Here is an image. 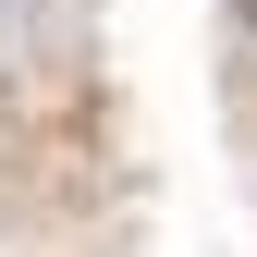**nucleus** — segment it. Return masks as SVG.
Wrapping results in <instances>:
<instances>
[{
    "label": "nucleus",
    "mask_w": 257,
    "mask_h": 257,
    "mask_svg": "<svg viewBox=\"0 0 257 257\" xmlns=\"http://www.w3.org/2000/svg\"><path fill=\"white\" fill-rule=\"evenodd\" d=\"M37 25H49V0H0V74L37 49Z\"/></svg>",
    "instance_id": "nucleus-1"
},
{
    "label": "nucleus",
    "mask_w": 257,
    "mask_h": 257,
    "mask_svg": "<svg viewBox=\"0 0 257 257\" xmlns=\"http://www.w3.org/2000/svg\"><path fill=\"white\" fill-rule=\"evenodd\" d=\"M245 13H257V0H245Z\"/></svg>",
    "instance_id": "nucleus-2"
}]
</instances>
